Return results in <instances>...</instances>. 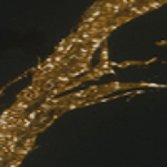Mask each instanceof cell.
I'll return each mask as SVG.
<instances>
[{
  "label": "cell",
  "mask_w": 167,
  "mask_h": 167,
  "mask_svg": "<svg viewBox=\"0 0 167 167\" xmlns=\"http://www.w3.org/2000/svg\"><path fill=\"white\" fill-rule=\"evenodd\" d=\"M27 105H28L27 102H20V104H17L15 107H17V110H25V109H27Z\"/></svg>",
  "instance_id": "277c9868"
},
{
  "label": "cell",
  "mask_w": 167,
  "mask_h": 167,
  "mask_svg": "<svg viewBox=\"0 0 167 167\" xmlns=\"http://www.w3.org/2000/svg\"><path fill=\"white\" fill-rule=\"evenodd\" d=\"M102 57H104V60H107V50H102Z\"/></svg>",
  "instance_id": "ba28073f"
},
{
  "label": "cell",
  "mask_w": 167,
  "mask_h": 167,
  "mask_svg": "<svg viewBox=\"0 0 167 167\" xmlns=\"http://www.w3.org/2000/svg\"><path fill=\"white\" fill-rule=\"evenodd\" d=\"M35 117H37V112H32V114H30V116H28V120H32V119H34V120H35Z\"/></svg>",
  "instance_id": "52a82bcc"
},
{
  "label": "cell",
  "mask_w": 167,
  "mask_h": 167,
  "mask_svg": "<svg viewBox=\"0 0 167 167\" xmlns=\"http://www.w3.org/2000/svg\"><path fill=\"white\" fill-rule=\"evenodd\" d=\"M18 164H20V159H15L13 162H10V164H9V167H18Z\"/></svg>",
  "instance_id": "5b68a950"
},
{
  "label": "cell",
  "mask_w": 167,
  "mask_h": 167,
  "mask_svg": "<svg viewBox=\"0 0 167 167\" xmlns=\"http://www.w3.org/2000/svg\"><path fill=\"white\" fill-rule=\"evenodd\" d=\"M55 87H57V82H55L53 79H50V80H47V82L44 84V92H52Z\"/></svg>",
  "instance_id": "6da1fadb"
},
{
  "label": "cell",
  "mask_w": 167,
  "mask_h": 167,
  "mask_svg": "<svg viewBox=\"0 0 167 167\" xmlns=\"http://www.w3.org/2000/svg\"><path fill=\"white\" fill-rule=\"evenodd\" d=\"M89 52H90V49H89V44H87V45H82V47L79 49V59L85 57V55H87Z\"/></svg>",
  "instance_id": "7a4b0ae2"
},
{
  "label": "cell",
  "mask_w": 167,
  "mask_h": 167,
  "mask_svg": "<svg viewBox=\"0 0 167 167\" xmlns=\"http://www.w3.org/2000/svg\"><path fill=\"white\" fill-rule=\"evenodd\" d=\"M79 97H87V90H82V92H75V94H74V99H79Z\"/></svg>",
  "instance_id": "3957f363"
},
{
  "label": "cell",
  "mask_w": 167,
  "mask_h": 167,
  "mask_svg": "<svg viewBox=\"0 0 167 167\" xmlns=\"http://www.w3.org/2000/svg\"><path fill=\"white\" fill-rule=\"evenodd\" d=\"M122 87H127V85H122V84H112L110 89H122Z\"/></svg>",
  "instance_id": "8992f818"
}]
</instances>
